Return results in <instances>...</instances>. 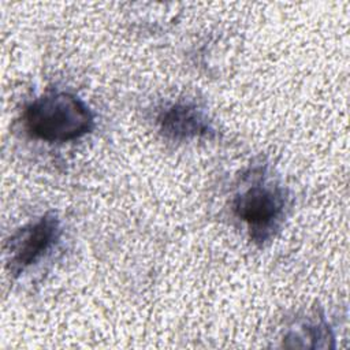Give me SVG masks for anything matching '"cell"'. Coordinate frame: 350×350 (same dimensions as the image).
Here are the masks:
<instances>
[{
    "instance_id": "obj_1",
    "label": "cell",
    "mask_w": 350,
    "mask_h": 350,
    "mask_svg": "<svg viewBox=\"0 0 350 350\" xmlns=\"http://www.w3.org/2000/svg\"><path fill=\"white\" fill-rule=\"evenodd\" d=\"M26 131L45 142H68L89 134L94 115L77 96L66 92L44 94L31 101L23 113Z\"/></svg>"
},
{
    "instance_id": "obj_2",
    "label": "cell",
    "mask_w": 350,
    "mask_h": 350,
    "mask_svg": "<svg viewBox=\"0 0 350 350\" xmlns=\"http://www.w3.org/2000/svg\"><path fill=\"white\" fill-rule=\"evenodd\" d=\"M232 206L234 213L253 231V238L265 241L284 216V190L273 183L257 182L241 191Z\"/></svg>"
},
{
    "instance_id": "obj_3",
    "label": "cell",
    "mask_w": 350,
    "mask_h": 350,
    "mask_svg": "<svg viewBox=\"0 0 350 350\" xmlns=\"http://www.w3.org/2000/svg\"><path fill=\"white\" fill-rule=\"evenodd\" d=\"M60 221L52 212L18 230L7 245V261L12 275L37 262L59 239Z\"/></svg>"
},
{
    "instance_id": "obj_4",
    "label": "cell",
    "mask_w": 350,
    "mask_h": 350,
    "mask_svg": "<svg viewBox=\"0 0 350 350\" xmlns=\"http://www.w3.org/2000/svg\"><path fill=\"white\" fill-rule=\"evenodd\" d=\"M160 131L174 141H186L206 135L211 126L201 109L191 104H174L159 116Z\"/></svg>"
}]
</instances>
